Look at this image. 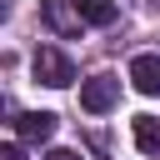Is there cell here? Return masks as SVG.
Listing matches in <instances>:
<instances>
[{"label": "cell", "instance_id": "obj_1", "mask_svg": "<svg viewBox=\"0 0 160 160\" xmlns=\"http://www.w3.org/2000/svg\"><path fill=\"white\" fill-rule=\"evenodd\" d=\"M30 70H35V80H40V85H50V90H65V85L75 80L70 55H60L55 45H40V50H35V60H30Z\"/></svg>", "mask_w": 160, "mask_h": 160}, {"label": "cell", "instance_id": "obj_2", "mask_svg": "<svg viewBox=\"0 0 160 160\" xmlns=\"http://www.w3.org/2000/svg\"><path fill=\"white\" fill-rule=\"evenodd\" d=\"M115 95H120V80H115V75H90V80L80 85V110L105 115V110L115 105Z\"/></svg>", "mask_w": 160, "mask_h": 160}, {"label": "cell", "instance_id": "obj_3", "mask_svg": "<svg viewBox=\"0 0 160 160\" xmlns=\"http://www.w3.org/2000/svg\"><path fill=\"white\" fill-rule=\"evenodd\" d=\"M40 20L55 30V35H80V10H75V0H40Z\"/></svg>", "mask_w": 160, "mask_h": 160}, {"label": "cell", "instance_id": "obj_4", "mask_svg": "<svg viewBox=\"0 0 160 160\" xmlns=\"http://www.w3.org/2000/svg\"><path fill=\"white\" fill-rule=\"evenodd\" d=\"M55 125H60V120H55L50 110H25V115H15V135H20L25 145H45V140L55 135Z\"/></svg>", "mask_w": 160, "mask_h": 160}, {"label": "cell", "instance_id": "obj_5", "mask_svg": "<svg viewBox=\"0 0 160 160\" xmlns=\"http://www.w3.org/2000/svg\"><path fill=\"white\" fill-rule=\"evenodd\" d=\"M130 85L140 95H160V55H135L130 60Z\"/></svg>", "mask_w": 160, "mask_h": 160}, {"label": "cell", "instance_id": "obj_6", "mask_svg": "<svg viewBox=\"0 0 160 160\" xmlns=\"http://www.w3.org/2000/svg\"><path fill=\"white\" fill-rule=\"evenodd\" d=\"M135 145L160 160V120L155 115H135Z\"/></svg>", "mask_w": 160, "mask_h": 160}, {"label": "cell", "instance_id": "obj_7", "mask_svg": "<svg viewBox=\"0 0 160 160\" xmlns=\"http://www.w3.org/2000/svg\"><path fill=\"white\" fill-rule=\"evenodd\" d=\"M75 10H80V20L85 25H115V0H75Z\"/></svg>", "mask_w": 160, "mask_h": 160}, {"label": "cell", "instance_id": "obj_8", "mask_svg": "<svg viewBox=\"0 0 160 160\" xmlns=\"http://www.w3.org/2000/svg\"><path fill=\"white\" fill-rule=\"evenodd\" d=\"M45 160H80L75 150H65V145H55V150H45Z\"/></svg>", "mask_w": 160, "mask_h": 160}, {"label": "cell", "instance_id": "obj_9", "mask_svg": "<svg viewBox=\"0 0 160 160\" xmlns=\"http://www.w3.org/2000/svg\"><path fill=\"white\" fill-rule=\"evenodd\" d=\"M0 160H25V150H20V145H5V150H0Z\"/></svg>", "mask_w": 160, "mask_h": 160}, {"label": "cell", "instance_id": "obj_10", "mask_svg": "<svg viewBox=\"0 0 160 160\" xmlns=\"http://www.w3.org/2000/svg\"><path fill=\"white\" fill-rule=\"evenodd\" d=\"M150 10H155V15H160V0H150Z\"/></svg>", "mask_w": 160, "mask_h": 160}]
</instances>
